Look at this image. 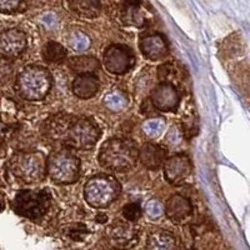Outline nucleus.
<instances>
[{"label":"nucleus","mask_w":250,"mask_h":250,"mask_svg":"<svg viewBox=\"0 0 250 250\" xmlns=\"http://www.w3.org/2000/svg\"><path fill=\"white\" fill-rule=\"evenodd\" d=\"M158 79L159 82L170 83L179 89L188 80V73L182 64L175 60L167 62L158 68Z\"/></svg>","instance_id":"obj_18"},{"label":"nucleus","mask_w":250,"mask_h":250,"mask_svg":"<svg viewBox=\"0 0 250 250\" xmlns=\"http://www.w3.org/2000/svg\"><path fill=\"white\" fill-rule=\"evenodd\" d=\"M137 144L128 138H110L100 146L98 163L110 173H126L138 163Z\"/></svg>","instance_id":"obj_1"},{"label":"nucleus","mask_w":250,"mask_h":250,"mask_svg":"<svg viewBox=\"0 0 250 250\" xmlns=\"http://www.w3.org/2000/svg\"><path fill=\"white\" fill-rule=\"evenodd\" d=\"M95 220H97V223L104 224V223H106V220H108V215L104 213H99L97 216H95Z\"/></svg>","instance_id":"obj_33"},{"label":"nucleus","mask_w":250,"mask_h":250,"mask_svg":"<svg viewBox=\"0 0 250 250\" xmlns=\"http://www.w3.org/2000/svg\"><path fill=\"white\" fill-rule=\"evenodd\" d=\"M151 105L160 111H174L180 104V91L170 83L160 82L150 94Z\"/></svg>","instance_id":"obj_11"},{"label":"nucleus","mask_w":250,"mask_h":250,"mask_svg":"<svg viewBox=\"0 0 250 250\" xmlns=\"http://www.w3.org/2000/svg\"><path fill=\"white\" fill-rule=\"evenodd\" d=\"M42 57L46 62L50 64H59L68 58V50H66L62 44L57 43V42H48L45 45L43 46L42 50Z\"/></svg>","instance_id":"obj_23"},{"label":"nucleus","mask_w":250,"mask_h":250,"mask_svg":"<svg viewBox=\"0 0 250 250\" xmlns=\"http://www.w3.org/2000/svg\"><path fill=\"white\" fill-rule=\"evenodd\" d=\"M4 209H5V195L0 190V213H3Z\"/></svg>","instance_id":"obj_34"},{"label":"nucleus","mask_w":250,"mask_h":250,"mask_svg":"<svg viewBox=\"0 0 250 250\" xmlns=\"http://www.w3.org/2000/svg\"><path fill=\"white\" fill-rule=\"evenodd\" d=\"M103 64L111 74L124 75L135 65V55L124 44H111L103 54Z\"/></svg>","instance_id":"obj_8"},{"label":"nucleus","mask_w":250,"mask_h":250,"mask_svg":"<svg viewBox=\"0 0 250 250\" xmlns=\"http://www.w3.org/2000/svg\"><path fill=\"white\" fill-rule=\"evenodd\" d=\"M8 169L23 184H37L46 176V159L40 151H19L8 162Z\"/></svg>","instance_id":"obj_3"},{"label":"nucleus","mask_w":250,"mask_h":250,"mask_svg":"<svg viewBox=\"0 0 250 250\" xmlns=\"http://www.w3.org/2000/svg\"><path fill=\"white\" fill-rule=\"evenodd\" d=\"M123 23L134 28H144L149 23L148 12L142 0H124L122 6Z\"/></svg>","instance_id":"obj_16"},{"label":"nucleus","mask_w":250,"mask_h":250,"mask_svg":"<svg viewBox=\"0 0 250 250\" xmlns=\"http://www.w3.org/2000/svg\"><path fill=\"white\" fill-rule=\"evenodd\" d=\"M89 234V229L84 224L70 225L68 229V236L73 242H83Z\"/></svg>","instance_id":"obj_28"},{"label":"nucleus","mask_w":250,"mask_h":250,"mask_svg":"<svg viewBox=\"0 0 250 250\" xmlns=\"http://www.w3.org/2000/svg\"><path fill=\"white\" fill-rule=\"evenodd\" d=\"M122 185L110 174H97L84 185V199L95 209H104L117 200Z\"/></svg>","instance_id":"obj_4"},{"label":"nucleus","mask_w":250,"mask_h":250,"mask_svg":"<svg viewBox=\"0 0 250 250\" xmlns=\"http://www.w3.org/2000/svg\"><path fill=\"white\" fill-rule=\"evenodd\" d=\"M145 213L148 214L149 218L158 219L164 214V205L160 200L151 199L145 205Z\"/></svg>","instance_id":"obj_29"},{"label":"nucleus","mask_w":250,"mask_h":250,"mask_svg":"<svg viewBox=\"0 0 250 250\" xmlns=\"http://www.w3.org/2000/svg\"><path fill=\"white\" fill-rule=\"evenodd\" d=\"M165 126H167V124H165L164 119L150 118V119H146L143 123L142 130L148 138H158L165 130Z\"/></svg>","instance_id":"obj_26"},{"label":"nucleus","mask_w":250,"mask_h":250,"mask_svg":"<svg viewBox=\"0 0 250 250\" xmlns=\"http://www.w3.org/2000/svg\"><path fill=\"white\" fill-rule=\"evenodd\" d=\"M102 137L99 125L90 118H74L66 134L64 144L75 150H89L94 148Z\"/></svg>","instance_id":"obj_7"},{"label":"nucleus","mask_w":250,"mask_h":250,"mask_svg":"<svg viewBox=\"0 0 250 250\" xmlns=\"http://www.w3.org/2000/svg\"><path fill=\"white\" fill-rule=\"evenodd\" d=\"M109 242L117 248L131 247L137 243L138 233L133 223L128 220H115L106 229Z\"/></svg>","instance_id":"obj_13"},{"label":"nucleus","mask_w":250,"mask_h":250,"mask_svg":"<svg viewBox=\"0 0 250 250\" xmlns=\"http://www.w3.org/2000/svg\"><path fill=\"white\" fill-rule=\"evenodd\" d=\"M12 66L6 62V59L4 58H0V86L6 84L9 82V79L12 78Z\"/></svg>","instance_id":"obj_32"},{"label":"nucleus","mask_w":250,"mask_h":250,"mask_svg":"<svg viewBox=\"0 0 250 250\" xmlns=\"http://www.w3.org/2000/svg\"><path fill=\"white\" fill-rule=\"evenodd\" d=\"M167 159V150L159 144L145 143L138 154V160L149 170H159Z\"/></svg>","instance_id":"obj_17"},{"label":"nucleus","mask_w":250,"mask_h":250,"mask_svg":"<svg viewBox=\"0 0 250 250\" xmlns=\"http://www.w3.org/2000/svg\"><path fill=\"white\" fill-rule=\"evenodd\" d=\"M80 168V159L69 149L53 151L46 159V174L57 184L66 185L78 182Z\"/></svg>","instance_id":"obj_5"},{"label":"nucleus","mask_w":250,"mask_h":250,"mask_svg":"<svg viewBox=\"0 0 250 250\" xmlns=\"http://www.w3.org/2000/svg\"><path fill=\"white\" fill-rule=\"evenodd\" d=\"M165 180L171 185L179 187L187 184L193 175V164L190 158L184 153L167 158L163 164Z\"/></svg>","instance_id":"obj_9"},{"label":"nucleus","mask_w":250,"mask_h":250,"mask_svg":"<svg viewBox=\"0 0 250 250\" xmlns=\"http://www.w3.org/2000/svg\"><path fill=\"white\" fill-rule=\"evenodd\" d=\"M103 104L105 105V108L108 109V110L118 113V111H123L128 108L129 99L124 91L113 90L109 91L105 97H104Z\"/></svg>","instance_id":"obj_24"},{"label":"nucleus","mask_w":250,"mask_h":250,"mask_svg":"<svg viewBox=\"0 0 250 250\" xmlns=\"http://www.w3.org/2000/svg\"><path fill=\"white\" fill-rule=\"evenodd\" d=\"M53 78L48 69L29 65L18 74L14 89L20 98L28 102H40L50 93Z\"/></svg>","instance_id":"obj_2"},{"label":"nucleus","mask_w":250,"mask_h":250,"mask_svg":"<svg viewBox=\"0 0 250 250\" xmlns=\"http://www.w3.org/2000/svg\"><path fill=\"white\" fill-rule=\"evenodd\" d=\"M68 68L73 73L80 74H93L100 68V62L94 57L88 55H80V57H73L68 59Z\"/></svg>","instance_id":"obj_22"},{"label":"nucleus","mask_w":250,"mask_h":250,"mask_svg":"<svg viewBox=\"0 0 250 250\" xmlns=\"http://www.w3.org/2000/svg\"><path fill=\"white\" fill-rule=\"evenodd\" d=\"M68 4L71 12L85 19L98 18L102 12L99 0H68Z\"/></svg>","instance_id":"obj_21"},{"label":"nucleus","mask_w":250,"mask_h":250,"mask_svg":"<svg viewBox=\"0 0 250 250\" xmlns=\"http://www.w3.org/2000/svg\"><path fill=\"white\" fill-rule=\"evenodd\" d=\"M51 204V194L48 189H23L13 200V209L18 215L30 220H40Z\"/></svg>","instance_id":"obj_6"},{"label":"nucleus","mask_w":250,"mask_h":250,"mask_svg":"<svg viewBox=\"0 0 250 250\" xmlns=\"http://www.w3.org/2000/svg\"><path fill=\"white\" fill-rule=\"evenodd\" d=\"M139 48L145 59L150 62H159L169 54L168 42L160 33L144 34L139 40Z\"/></svg>","instance_id":"obj_12"},{"label":"nucleus","mask_w":250,"mask_h":250,"mask_svg":"<svg viewBox=\"0 0 250 250\" xmlns=\"http://www.w3.org/2000/svg\"><path fill=\"white\" fill-rule=\"evenodd\" d=\"M145 247L148 249L169 250L175 249L179 247V244H178V238L173 233L165 229H155L149 233Z\"/></svg>","instance_id":"obj_20"},{"label":"nucleus","mask_w":250,"mask_h":250,"mask_svg":"<svg viewBox=\"0 0 250 250\" xmlns=\"http://www.w3.org/2000/svg\"><path fill=\"white\" fill-rule=\"evenodd\" d=\"M74 115L66 113H58L49 117L43 126V133L51 142L62 143L65 142L66 134L70 128L71 122L74 120Z\"/></svg>","instance_id":"obj_14"},{"label":"nucleus","mask_w":250,"mask_h":250,"mask_svg":"<svg viewBox=\"0 0 250 250\" xmlns=\"http://www.w3.org/2000/svg\"><path fill=\"white\" fill-rule=\"evenodd\" d=\"M28 45L26 34L19 28H10L0 33V57L12 60L20 57Z\"/></svg>","instance_id":"obj_10"},{"label":"nucleus","mask_w":250,"mask_h":250,"mask_svg":"<svg viewBox=\"0 0 250 250\" xmlns=\"http://www.w3.org/2000/svg\"><path fill=\"white\" fill-rule=\"evenodd\" d=\"M183 137H184L183 129L180 128L179 125H173V126L169 129L168 134H167V142L170 145H178L182 142Z\"/></svg>","instance_id":"obj_31"},{"label":"nucleus","mask_w":250,"mask_h":250,"mask_svg":"<svg viewBox=\"0 0 250 250\" xmlns=\"http://www.w3.org/2000/svg\"><path fill=\"white\" fill-rule=\"evenodd\" d=\"M24 4V0H0V13L10 14L19 12Z\"/></svg>","instance_id":"obj_30"},{"label":"nucleus","mask_w":250,"mask_h":250,"mask_svg":"<svg viewBox=\"0 0 250 250\" xmlns=\"http://www.w3.org/2000/svg\"><path fill=\"white\" fill-rule=\"evenodd\" d=\"M164 213L167 218L174 224H184L193 214V205L190 200L185 196L180 194H174L165 204Z\"/></svg>","instance_id":"obj_15"},{"label":"nucleus","mask_w":250,"mask_h":250,"mask_svg":"<svg viewBox=\"0 0 250 250\" xmlns=\"http://www.w3.org/2000/svg\"><path fill=\"white\" fill-rule=\"evenodd\" d=\"M143 215V209L138 203H128L123 208V216L128 222H138Z\"/></svg>","instance_id":"obj_27"},{"label":"nucleus","mask_w":250,"mask_h":250,"mask_svg":"<svg viewBox=\"0 0 250 250\" xmlns=\"http://www.w3.org/2000/svg\"><path fill=\"white\" fill-rule=\"evenodd\" d=\"M100 82L94 74H80L71 83V91L79 99H90L98 94Z\"/></svg>","instance_id":"obj_19"},{"label":"nucleus","mask_w":250,"mask_h":250,"mask_svg":"<svg viewBox=\"0 0 250 250\" xmlns=\"http://www.w3.org/2000/svg\"><path fill=\"white\" fill-rule=\"evenodd\" d=\"M68 44L71 49L78 53L88 50L91 45V40L88 35L82 30L73 31L68 38Z\"/></svg>","instance_id":"obj_25"}]
</instances>
